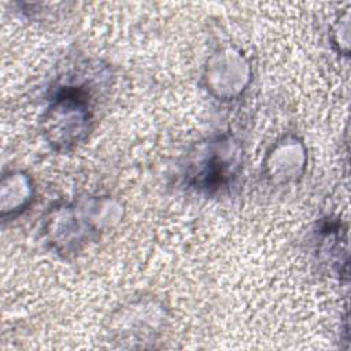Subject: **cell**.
<instances>
[{
  "label": "cell",
  "instance_id": "obj_7",
  "mask_svg": "<svg viewBox=\"0 0 351 351\" xmlns=\"http://www.w3.org/2000/svg\"><path fill=\"white\" fill-rule=\"evenodd\" d=\"M318 254L336 274H348V234L340 221H326L318 229Z\"/></svg>",
  "mask_w": 351,
  "mask_h": 351
},
{
  "label": "cell",
  "instance_id": "obj_4",
  "mask_svg": "<svg viewBox=\"0 0 351 351\" xmlns=\"http://www.w3.org/2000/svg\"><path fill=\"white\" fill-rule=\"evenodd\" d=\"M251 75L248 58L237 47L225 44L208 56L202 81L210 96L219 101H232L247 90Z\"/></svg>",
  "mask_w": 351,
  "mask_h": 351
},
{
  "label": "cell",
  "instance_id": "obj_2",
  "mask_svg": "<svg viewBox=\"0 0 351 351\" xmlns=\"http://www.w3.org/2000/svg\"><path fill=\"white\" fill-rule=\"evenodd\" d=\"M93 123L89 92L67 84L55 89L40 118L45 143L56 152L67 154L85 143Z\"/></svg>",
  "mask_w": 351,
  "mask_h": 351
},
{
  "label": "cell",
  "instance_id": "obj_5",
  "mask_svg": "<svg viewBox=\"0 0 351 351\" xmlns=\"http://www.w3.org/2000/svg\"><path fill=\"white\" fill-rule=\"evenodd\" d=\"M111 333L121 341L144 343L155 339L166 321V311L155 299L140 298L119 307L112 317Z\"/></svg>",
  "mask_w": 351,
  "mask_h": 351
},
{
  "label": "cell",
  "instance_id": "obj_6",
  "mask_svg": "<svg viewBox=\"0 0 351 351\" xmlns=\"http://www.w3.org/2000/svg\"><path fill=\"white\" fill-rule=\"evenodd\" d=\"M307 148L296 134H284L267 149L262 162L266 180L273 185L298 182L307 167Z\"/></svg>",
  "mask_w": 351,
  "mask_h": 351
},
{
  "label": "cell",
  "instance_id": "obj_9",
  "mask_svg": "<svg viewBox=\"0 0 351 351\" xmlns=\"http://www.w3.org/2000/svg\"><path fill=\"white\" fill-rule=\"evenodd\" d=\"M330 41L336 51L344 56H348L350 48V14L346 10L337 16L330 29Z\"/></svg>",
  "mask_w": 351,
  "mask_h": 351
},
{
  "label": "cell",
  "instance_id": "obj_3",
  "mask_svg": "<svg viewBox=\"0 0 351 351\" xmlns=\"http://www.w3.org/2000/svg\"><path fill=\"white\" fill-rule=\"evenodd\" d=\"M244 151L230 134H218L195 144L186 155L185 182L206 195L230 189L243 171Z\"/></svg>",
  "mask_w": 351,
  "mask_h": 351
},
{
  "label": "cell",
  "instance_id": "obj_8",
  "mask_svg": "<svg viewBox=\"0 0 351 351\" xmlns=\"http://www.w3.org/2000/svg\"><path fill=\"white\" fill-rule=\"evenodd\" d=\"M34 199V184L23 170L3 173L0 182V215L14 218L23 213Z\"/></svg>",
  "mask_w": 351,
  "mask_h": 351
},
{
  "label": "cell",
  "instance_id": "obj_1",
  "mask_svg": "<svg viewBox=\"0 0 351 351\" xmlns=\"http://www.w3.org/2000/svg\"><path fill=\"white\" fill-rule=\"evenodd\" d=\"M123 207L111 196H85L53 203L43 218V239L56 255L71 258L117 226Z\"/></svg>",
  "mask_w": 351,
  "mask_h": 351
}]
</instances>
